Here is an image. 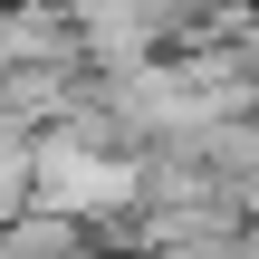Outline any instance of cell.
<instances>
[{
  "mask_svg": "<svg viewBox=\"0 0 259 259\" xmlns=\"http://www.w3.org/2000/svg\"><path fill=\"white\" fill-rule=\"evenodd\" d=\"M0 259H106V240L67 211H19V221H0Z\"/></svg>",
  "mask_w": 259,
  "mask_h": 259,
  "instance_id": "obj_1",
  "label": "cell"
}]
</instances>
